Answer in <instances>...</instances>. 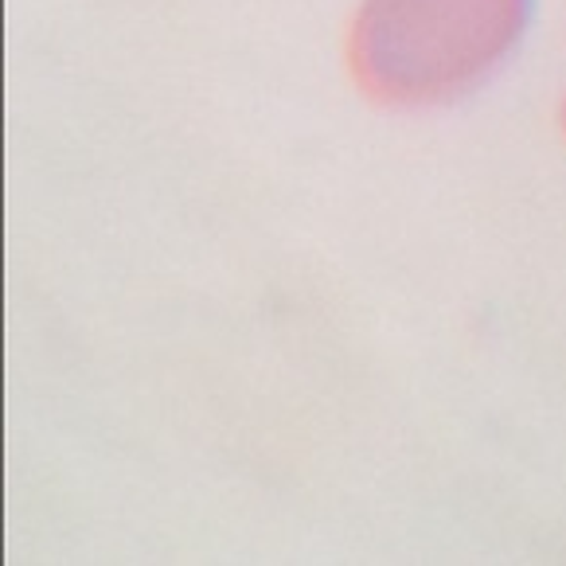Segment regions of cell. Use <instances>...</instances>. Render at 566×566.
<instances>
[{
    "label": "cell",
    "mask_w": 566,
    "mask_h": 566,
    "mask_svg": "<svg viewBox=\"0 0 566 566\" xmlns=\"http://www.w3.org/2000/svg\"><path fill=\"white\" fill-rule=\"evenodd\" d=\"M563 129H566V106H563Z\"/></svg>",
    "instance_id": "cell-2"
},
{
    "label": "cell",
    "mask_w": 566,
    "mask_h": 566,
    "mask_svg": "<svg viewBox=\"0 0 566 566\" xmlns=\"http://www.w3.org/2000/svg\"><path fill=\"white\" fill-rule=\"evenodd\" d=\"M527 17L532 0H364L352 71L384 102H446L516 48Z\"/></svg>",
    "instance_id": "cell-1"
}]
</instances>
